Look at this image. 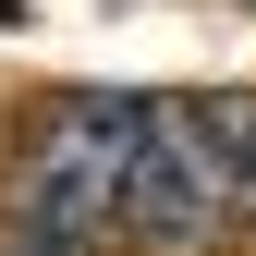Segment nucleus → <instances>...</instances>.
Here are the masks:
<instances>
[{"mask_svg": "<svg viewBox=\"0 0 256 256\" xmlns=\"http://www.w3.org/2000/svg\"><path fill=\"white\" fill-rule=\"evenodd\" d=\"M0 256H86V244H37V232H0Z\"/></svg>", "mask_w": 256, "mask_h": 256, "instance_id": "obj_4", "label": "nucleus"}, {"mask_svg": "<svg viewBox=\"0 0 256 256\" xmlns=\"http://www.w3.org/2000/svg\"><path fill=\"white\" fill-rule=\"evenodd\" d=\"M122 183H134V98L74 86V98H49L37 134H24L0 232H37V244H86V256H98L122 232Z\"/></svg>", "mask_w": 256, "mask_h": 256, "instance_id": "obj_1", "label": "nucleus"}, {"mask_svg": "<svg viewBox=\"0 0 256 256\" xmlns=\"http://www.w3.org/2000/svg\"><path fill=\"white\" fill-rule=\"evenodd\" d=\"M232 208L256 220V98H232Z\"/></svg>", "mask_w": 256, "mask_h": 256, "instance_id": "obj_3", "label": "nucleus"}, {"mask_svg": "<svg viewBox=\"0 0 256 256\" xmlns=\"http://www.w3.org/2000/svg\"><path fill=\"white\" fill-rule=\"evenodd\" d=\"M232 98H134V183H122V232L158 256H196L232 232Z\"/></svg>", "mask_w": 256, "mask_h": 256, "instance_id": "obj_2", "label": "nucleus"}]
</instances>
